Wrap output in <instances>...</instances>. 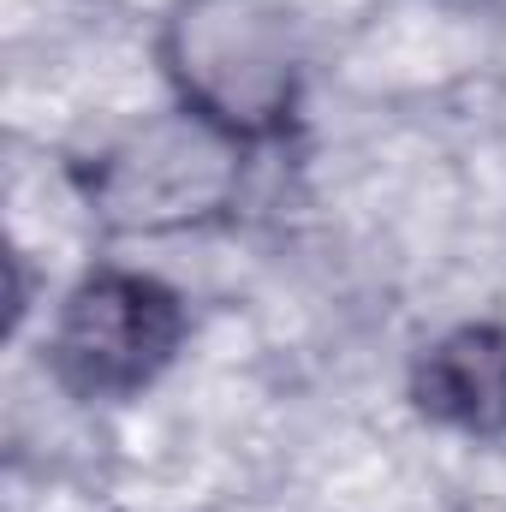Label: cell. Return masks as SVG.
Returning a JSON list of instances; mask_svg holds the SVG:
<instances>
[{
	"mask_svg": "<svg viewBox=\"0 0 506 512\" xmlns=\"http://www.w3.org/2000/svg\"><path fill=\"white\" fill-rule=\"evenodd\" d=\"M161 60L203 126L262 137L286 126L298 102V36L268 0H179Z\"/></svg>",
	"mask_w": 506,
	"mask_h": 512,
	"instance_id": "1",
	"label": "cell"
},
{
	"mask_svg": "<svg viewBox=\"0 0 506 512\" xmlns=\"http://www.w3.org/2000/svg\"><path fill=\"white\" fill-rule=\"evenodd\" d=\"M459 6H483V12H506V0H459Z\"/></svg>",
	"mask_w": 506,
	"mask_h": 512,
	"instance_id": "5",
	"label": "cell"
},
{
	"mask_svg": "<svg viewBox=\"0 0 506 512\" xmlns=\"http://www.w3.org/2000/svg\"><path fill=\"white\" fill-rule=\"evenodd\" d=\"M179 340L185 310L161 280L102 268L60 304L48 358L60 387H72L78 399H126L173 364Z\"/></svg>",
	"mask_w": 506,
	"mask_h": 512,
	"instance_id": "2",
	"label": "cell"
},
{
	"mask_svg": "<svg viewBox=\"0 0 506 512\" xmlns=\"http://www.w3.org/2000/svg\"><path fill=\"white\" fill-rule=\"evenodd\" d=\"M233 191V149L227 131L203 126L197 114L185 126L143 131L131 149L108 161L102 203L126 227H173L221 209Z\"/></svg>",
	"mask_w": 506,
	"mask_h": 512,
	"instance_id": "3",
	"label": "cell"
},
{
	"mask_svg": "<svg viewBox=\"0 0 506 512\" xmlns=\"http://www.w3.org/2000/svg\"><path fill=\"white\" fill-rule=\"evenodd\" d=\"M417 405L465 435H506V328H453L417 364Z\"/></svg>",
	"mask_w": 506,
	"mask_h": 512,
	"instance_id": "4",
	"label": "cell"
}]
</instances>
